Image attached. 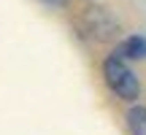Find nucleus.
<instances>
[{"label": "nucleus", "instance_id": "f03ea898", "mask_svg": "<svg viewBox=\"0 0 146 135\" xmlns=\"http://www.w3.org/2000/svg\"><path fill=\"white\" fill-rule=\"evenodd\" d=\"M116 57L122 60H143L146 57V38L143 35H130L119 43L116 49Z\"/></svg>", "mask_w": 146, "mask_h": 135}, {"label": "nucleus", "instance_id": "7ed1b4c3", "mask_svg": "<svg viewBox=\"0 0 146 135\" xmlns=\"http://www.w3.org/2000/svg\"><path fill=\"white\" fill-rule=\"evenodd\" d=\"M127 127L133 135H146V108L135 105V108L127 111Z\"/></svg>", "mask_w": 146, "mask_h": 135}, {"label": "nucleus", "instance_id": "20e7f679", "mask_svg": "<svg viewBox=\"0 0 146 135\" xmlns=\"http://www.w3.org/2000/svg\"><path fill=\"white\" fill-rule=\"evenodd\" d=\"M41 3H46V5H65L68 0H41Z\"/></svg>", "mask_w": 146, "mask_h": 135}, {"label": "nucleus", "instance_id": "f257e3e1", "mask_svg": "<svg viewBox=\"0 0 146 135\" xmlns=\"http://www.w3.org/2000/svg\"><path fill=\"white\" fill-rule=\"evenodd\" d=\"M103 76H106L108 89L116 95V97H122V100H135L138 92H141L135 73L125 65V60H122V57H108V60H106Z\"/></svg>", "mask_w": 146, "mask_h": 135}]
</instances>
